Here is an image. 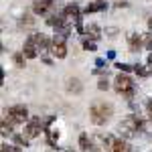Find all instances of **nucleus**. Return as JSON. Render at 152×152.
<instances>
[{
	"label": "nucleus",
	"instance_id": "obj_1",
	"mask_svg": "<svg viewBox=\"0 0 152 152\" xmlns=\"http://www.w3.org/2000/svg\"><path fill=\"white\" fill-rule=\"evenodd\" d=\"M142 130H144V122H142L140 116H134V114H130L126 116L120 124H118V132H120V138H134V136H138Z\"/></svg>",
	"mask_w": 152,
	"mask_h": 152
},
{
	"label": "nucleus",
	"instance_id": "obj_2",
	"mask_svg": "<svg viewBox=\"0 0 152 152\" xmlns=\"http://www.w3.org/2000/svg\"><path fill=\"white\" fill-rule=\"evenodd\" d=\"M114 116V105L107 102H95L89 107V120L94 126H104L110 122V118Z\"/></svg>",
	"mask_w": 152,
	"mask_h": 152
},
{
	"label": "nucleus",
	"instance_id": "obj_3",
	"mask_svg": "<svg viewBox=\"0 0 152 152\" xmlns=\"http://www.w3.org/2000/svg\"><path fill=\"white\" fill-rule=\"evenodd\" d=\"M2 120H6L10 126H16V124H24L28 122V107L23 104H16V105H10V107H4L2 110Z\"/></svg>",
	"mask_w": 152,
	"mask_h": 152
},
{
	"label": "nucleus",
	"instance_id": "obj_4",
	"mask_svg": "<svg viewBox=\"0 0 152 152\" xmlns=\"http://www.w3.org/2000/svg\"><path fill=\"white\" fill-rule=\"evenodd\" d=\"M114 89L120 95L132 99L134 97V91H136V83H134V79L130 77L128 73H118L116 79H114Z\"/></svg>",
	"mask_w": 152,
	"mask_h": 152
},
{
	"label": "nucleus",
	"instance_id": "obj_5",
	"mask_svg": "<svg viewBox=\"0 0 152 152\" xmlns=\"http://www.w3.org/2000/svg\"><path fill=\"white\" fill-rule=\"evenodd\" d=\"M51 120H53V118L45 120V118H41V116H33L26 124H24L23 134L28 138V140H33V138H37V136H41V132H47V124L51 122Z\"/></svg>",
	"mask_w": 152,
	"mask_h": 152
},
{
	"label": "nucleus",
	"instance_id": "obj_6",
	"mask_svg": "<svg viewBox=\"0 0 152 152\" xmlns=\"http://www.w3.org/2000/svg\"><path fill=\"white\" fill-rule=\"evenodd\" d=\"M51 55L55 59H65L67 57V39L63 37H53V43H51Z\"/></svg>",
	"mask_w": 152,
	"mask_h": 152
},
{
	"label": "nucleus",
	"instance_id": "obj_7",
	"mask_svg": "<svg viewBox=\"0 0 152 152\" xmlns=\"http://www.w3.org/2000/svg\"><path fill=\"white\" fill-rule=\"evenodd\" d=\"M55 8V0H33V12L37 16H51Z\"/></svg>",
	"mask_w": 152,
	"mask_h": 152
},
{
	"label": "nucleus",
	"instance_id": "obj_8",
	"mask_svg": "<svg viewBox=\"0 0 152 152\" xmlns=\"http://www.w3.org/2000/svg\"><path fill=\"white\" fill-rule=\"evenodd\" d=\"M28 39L33 41L39 49V53H51V43H53V39H49L47 35H43V33H33V35H28Z\"/></svg>",
	"mask_w": 152,
	"mask_h": 152
},
{
	"label": "nucleus",
	"instance_id": "obj_9",
	"mask_svg": "<svg viewBox=\"0 0 152 152\" xmlns=\"http://www.w3.org/2000/svg\"><path fill=\"white\" fill-rule=\"evenodd\" d=\"M142 47H144V35L130 33V35H128V49L132 51V53H138Z\"/></svg>",
	"mask_w": 152,
	"mask_h": 152
},
{
	"label": "nucleus",
	"instance_id": "obj_10",
	"mask_svg": "<svg viewBox=\"0 0 152 152\" xmlns=\"http://www.w3.org/2000/svg\"><path fill=\"white\" fill-rule=\"evenodd\" d=\"M83 35H85L87 41H94V43H95V41L102 39V28H99L95 23H91V24H87V26L83 28Z\"/></svg>",
	"mask_w": 152,
	"mask_h": 152
},
{
	"label": "nucleus",
	"instance_id": "obj_11",
	"mask_svg": "<svg viewBox=\"0 0 152 152\" xmlns=\"http://www.w3.org/2000/svg\"><path fill=\"white\" fill-rule=\"evenodd\" d=\"M65 89L69 91V94H81L83 91V83H81V79L79 77H69L67 81H65Z\"/></svg>",
	"mask_w": 152,
	"mask_h": 152
},
{
	"label": "nucleus",
	"instance_id": "obj_12",
	"mask_svg": "<svg viewBox=\"0 0 152 152\" xmlns=\"http://www.w3.org/2000/svg\"><path fill=\"white\" fill-rule=\"evenodd\" d=\"M23 55L26 59H37L39 57V49H37V45L31 41V39H26L24 41V45H23Z\"/></svg>",
	"mask_w": 152,
	"mask_h": 152
},
{
	"label": "nucleus",
	"instance_id": "obj_13",
	"mask_svg": "<svg viewBox=\"0 0 152 152\" xmlns=\"http://www.w3.org/2000/svg\"><path fill=\"white\" fill-rule=\"evenodd\" d=\"M110 152H132V146H130L124 138H118L116 136V140H114V144H112V150Z\"/></svg>",
	"mask_w": 152,
	"mask_h": 152
},
{
	"label": "nucleus",
	"instance_id": "obj_14",
	"mask_svg": "<svg viewBox=\"0 0 152 152\" xmlns=\"http://www.w3.org/2000/svg\"><path fill=\"white\" fill-rule=\"evenodd\" d=\"M99 10H105V2H89L85 8H83V12L85 14H91V12H99Z\"/></svg>",
	"mask_w": 152,
	"mask_h": 152
},
{
	"label": "nucleus",
	"instance_id": "obj_15",
	"mask_svg": "<svg viewBox=\"0 0 152 152\" xmlns=\"http://www.w3.org/2000/svg\"><path fill=\"white\" fill-rule=\"evenodd\" d=\"M24 61H26V57L23 55V51H16V53L12 55V63H14V67H18V69L24 67Z\"/></svg>",
	"mask_w": 152,
	"mask_h": 152
},
{
	"label": "nucleus",
	"instance_id": "obj_16",
	"mask_svg": "<svg viewBox=\"0 0 152 152\" xmlns=\"http://www.w3.org/2000/svg\"><path fill=\"white\" fill-rule=\"evenodd\" d=\"M12 138H14V144H16L18 148H26V146H28V138H26L24 134H14Z\"/></svg>",
	"mask_w": 152,
	"mask_h": 152
},
{
	"label": "nucleus",
	"instance_id": "obj_17",
	"mask_svg": "<svg viewBox=\"0 0 152 152\" xmlns=\"http://www.w3.org/2000/svg\"><path fill=\"white\" fill-rule=\"evenodd\" d=\"M134 73H136V75H140V77H148V75H150L148 67H146V65H140V63H136V65H134Z\"/></svg>",
	"mask_w": 152,
	"mask_h": 152
},
{
	"label": "nucleus",
	"instance_id": "obj_18",
	"mask_svg": "<svg viewBox=\"0 0 152 152\" xmlns=\"http://www.w3.org/2000/svg\"><path fill=\"white\" fill-rule=\"evenodd\" d=\"M33 24H35V18H33V14L24 12L23 16H20V26H33Z\"/></svg>",
	"mask_w": 152,
	"mask_h": 152
},
{
	"label": "nucleus",
	"instance_id": "obj_19",
	"mask_svg": "<svg viewBox=\"0 0 152 152\" xmlns=\"http://www.w3.org/2000/svg\"><path fill=\"white\" fill-rule=\"evenodd\" d=\"M0 128H2V136H4V138H6V136H14V134H16V132H12V126L6 122V120H2V126H0Z\"/></svg>",
	"mask_w": 152,
	"mask_h": 152
},
{
	"label": "nucleus",
	"instance_id": "obj_20",
	"mask_svg": "<svg viewBox=\"0 0 152 152\" xmlns=\"http://www.w3.org/2000/svg\"><path fill=\"white\" fill-rule=\"evenodd\" d=\"M18 150H20V148H18L16 144H6V142H4V144L0 146V152H18Z\"/></svg>",
	"mask_w": 152,
	"mask_h": 152
},
{
	"label": "nucleus",
	"instance_id": "obj_21",
	"mask_svg": "<svg viewBox=\"0 0 152 152\" xmlns=\"http://www.w3.org/2000/svg\"><path fill=\"white\" fill-rule=\"evenodd\" d=\"M114 67L120 69V73H128V71H134V65H128V63H116Z\"/></svg>",
	"mask_w": 152,
	"mask_h": 152
},
{
	"label": "nucleus",
	"instance_id": "obj_22",
	"mask_svg": "<svg viewBox=\"0 0 152 152\" xmlns=\"http://www.w3.org/2000/svg\"><path fill=\"white\" fill-rule=\"evenodd\" d=\"M97 89H99V91H107V89H110V83H107V77H102V79L97 81Z\"/></svg>",
	"mask_w": 152,
	"mask_h": 152
},
{
	"label": "nucleus",
	"instance_id": "obj_23",
	"mask_svg": "<svg viewBox=\"0 0 152 152\" xmlns=\"http://www.w3.org/2000/svg\"><path fill=\"white\" fill-rule=\"evenodd\" d=\"M144 47L148 49V51H152V33H146L144 35Z\"/></svg>",
	"mask_w": 152,
	"mask_h": 152
},
{
	"label": "nucleus",
	"instance_id": "obj_24",
	"mask_svg": "<svg viewBox=\"0 0 152 152\" xmlns=\"http://www.w3.org/2000/svg\"><path fill=\"white\" fill-rule=\"evenodd\" d=\"M83 49H85V51H95V43L85 39V41H83Z\"/></svg>",
	"mask_w": 152,
	"mask_h": 152
},
{
	"label": "nucleus",
	"instance_id": "obj_25",
	"mask_svg": "<svg viewBox=\"0 0 152 152\" xmlns=\"http://www.w3.org/2000/svg\"><path fill=\"white\" fill-rule=\"evenodd\" d=\"M105 35L110 37V39H114V37L118 35V28L116 26H107V28H105Z\"/></svg>",
	"mask_w": 152,
	"mask_h": 152
},
{
	"label": "nucleus",
	"instance_id": "obj_26",
	"mask_svg": "<svg viewBox=\"0 0 152 152\" xmlns=\"http://www.w3.org/2000/svg\"><path fill=\"white\" fill-rule=\"evenodd\" d=\"M146 67H148V71H150V75H152V53L148 55V59H146Z\"/></svg>",
	"mask_w": 152,
	"mask_h": 152
},
{
	"label": "nucleus",
	"instance_id": "obj_27",
	"mask_svg": "<svg viewBox=\"0 0 152 152\" xmlns=\"http://www.w3.org/2000/svg\"><path fill=\"white\" fill-rule=\"evenodd\" d=\"M146 112H148V116L152 118V99H148V102H146Z\"/></svg>",
	"mask_w": 152,
	"mask_h": 152
},
{
	"label": "nucleus",
	"instance_id": "obj_28",
	"mask_svg": "<svg viewBox=\"0 0 152 152\" xmlns=\"http://www.w3.org/2000/svg\"><path fill=\"white\" fill-rule=\"evenodd\" d=\"M114 4H116L118 8H120V6H128V2H126V0H114Z\"/></svg>",
	"mask_w": 152,
	"mask_h": 152
},
{
	"label": "nucleus",
	"instance_id": "obj_29",
	"mask_svg": "<svg viewBox=\"0 0 152 152\" xmlns=\"http://www.w3.org/2000/svg\"><path fill=\"white\" fill-rule=\"evenodd\" d=\"M95 65H97V67H99V69H104L105 61H104V59H95Z\"/></svg>",
	"mask_w": 152,
	"mask_h": 152
},
{
	"label": "nucleus",
	"instance_id": "obj_30",
	"mask_svg": "<svg viewBox=\"0 0 152 152\" xmlns=\"http://www.w3.org/2000/svg\"><path fill=\"white\" fill-rule=\"evenodd\" d=\"M148 28H150V31H152V16H150V18H148Z\"/></svg>",
	"mask_w": 152,
	"mask_h": 152
},
{
	"label": "nucleus",
	"instance_id": "obj_31",
	"mask_svg": "<svg viewBox=\"0 0 152 152\" xmlns=\"http://www.w3.org/2000/svg\"><path fill=\"white\" fill-rule=\"evenodd\" d=\"M97 2H104V0H97Z\"/></svg>",
	"mask_w": 152,
	"mask_h": 152
}]
</instances>
